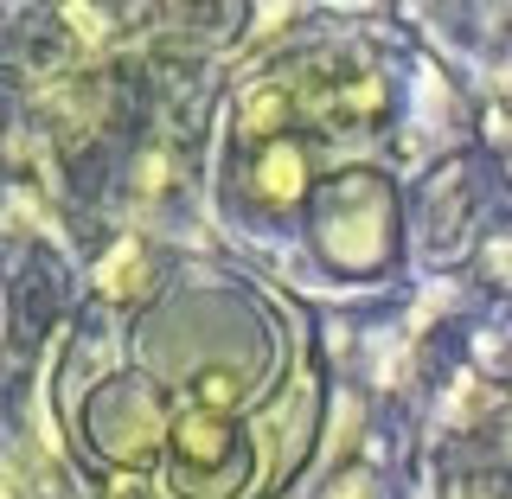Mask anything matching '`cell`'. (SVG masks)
Wrapping results in <instances>:
<instances>
[{
  "label": "cell",
  "instance_id": "6da1fadb",
  "mask_svg": "<svg viewBox=\"0 0 512 499\" xmlns=\"http://www.w3.org/2000/svg\"><path fill=\"white\" fill-rule=\"evenodd\" d=\"M52 416L109 499H282L320 448L327 378L276 282L186 256L71 314Z\"/></svg>",
  "mask_w": 512,
  "mask_h": 499
}]
</instances>
